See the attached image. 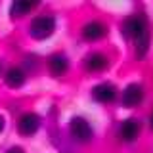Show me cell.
<instances>
[{"label":"cell","mask_w":153,"mask_h":153,"mask_svg":"<svg viewBox=\"0 0 153 153\" xmlns=\"http://www.w3.org/2000/svg\"><path fill=\"white\" fill-rule=\"evenodd\" d=\"M2 130H4V119L0 117V132H2Z\"/></svg>","instance_id":"16"},{"label":"cell","mask_w":153,"mask_h":153,"mask_svg":"<svg viewBox=\"0 0 153 153\" xmlns=\"http://www.w3.org/2000/svg\"><path fill=\"white\" fill-rule=\"evenodd\" d=\"M69 130H71V136L80 143L90 142V138H92V126H90L88 121L82 119V117H73L71 119Z\"/></svg>","instance_id":"3"},{"label":"cell","mask_w":153,"mask_h":153,"mask_svg":"<svg viewBox=\"0 0 153 153\" xmlns=\"http://www.w3.org/2000/svg\"><path fill=\"white\" fill-rule=\"evenodd\" d=\"M48 65H50V71L52 75L56 76H61L67 71V67H69V63H67V57L61 56V54H56L50 57V61H48Z\"/></svg>","instance_id":"10"},{"label":"cell","mask_w":153,"mask_h":153,"mask_svg":"<svg viewBox=\"0 0 153 153\" xmlns=\"http://www.w3.org/2000/svg\"><path fill=\"white\" fill-rule=\"evenodd\" d=\"M6 153H23V149L21 147H12V149H8Z\"/></svg>","instance_id":"14"},{"label":"cell","mask_w":153,"mask_h":153,"mask_svg":"<svg viewBox=\"0 0 153 153\" xmlns=\"http://www.w3.org/2000/svg\"><path fill=\"white\" fill-rule=\"evenodd\" d=\"M0 71H2V65H0Z\"/></svg>","instance_id":"17"},{"label":"cell","mask_w":153,"mask_h":153,"mask_svg":"<svg viewBox=\"0 0 153 153\" xmlns=\"http://www.w3.org/2000/svg\"><path fill=\"white\" fill-rule=\"evenodd\" d=\"M136 42V56L138 57H143L147 54V48H149V33H146V35H142Z\"/></svg>","instance_id":"13"},{"label":"cell","mask_w":153,"mask_h":153,"mask_svg":"<svg viewBox=\"0 0 153 153\" xmlns=\"http://www.w3.org/2000/svg\"><path fill=\"white\" fill-rule=\"evenodd\" d=\"M33 8H36V2H31V0H16L12 4V8H10V13H12V17H21L25 13H29Z\"/></svg>","instance_id":"11"},{"label":"cell","mask_w":153,"mask_h":153,"mask_svg":"<svg viewBox=\"0 0 153 153\" xmlns=\"http://www.w3.org/2000/svg\"><path fill=\"white\" fill-rule=\"evenodd\" d=\"M121 33H123V36L124 38H132V40H138L142 35H146V33H149L147 31V21H146V17L142 16H132V17H128L126 21L123 23V27H121Z\"/></svg>","instance_id":"1"},{"label":"cell","mask_w":153,"mask_h":153,"mask_svg":"<svg viewBox=\"0 0 153 153\" xmlns=\"http://www.w3.org/2000/svg\"><path fill=\"white\" fill-rule=\"evenodd\" d=\"M103 35H105V27L100 21H90V23H86V25L82 27V36L86 38V40H90V42L102 38Z\"/></svg>","instance_id":"8"},{"label":"cell","mask_w":153,"mask_h":153,"mask_svg":"<svg viewBox=\"0 0 153 153\" xmlns=\"http://www.w3.org/2000/svg\"><path fill=\"white\" fill-rule=\"evenodd\" d=\"M142 100H143V88L140 84H128L126 88H124V92H123V103L126 105V107H134V105H138V103H142Z\"/></svg>","instance_id":"5"},{"label":"cell","mask_w":153,"mask_h":153,"mask_svg":"<svg viewBox=\"0 0 153 153\" xmlns=\"http://www.w3.org/2000/svg\"><path fill=\"white\" fill-rule=\"evenodd\" d=\"M84 67L88 71H92V73H96V71H103L105 67H107V57H105L103 54H92V56H88L84 59Z\"/></svg>","instance_id":"9"},{"label":"cell","mask_w":153,"mask_h":153,"mask_svg":"<svg viewBox=\"0 0 153 153\" xmlns=\"http://www.w3.org/2000/svg\"><path fill=\"white\" fill-rule=\"evenodd\" d=\"M38 126H40V119H38L35 113H25L19 119V132H21L23 136L35 134L38 130Z\"/></svg>","instance_id":"7"},{"label":"cell","mask_w":153,"mask_h":153,"mask_svg":"<svg viewBox=\"0 0 153 153\" xmlns=\"http://www.w3.org/2000/svg\"><path fill=\"white\" fill-rule=\"evenodd\" d=\"M149 126H151V130H153V111H151V115H149Z\"/></svg>","instance_id":"15"},{"label":"cell","mask_w":153,"mask_h":153,"mask_svg":"<svg viewBox=\"0 0 153 153\" xmlns=\"http://www.w3.org/2000/svg\"><path fill=\"white\" fill-rule=\"evenodd\" d=\"M56 29V19L52 16H40L36 19H33L31 27H29V33H31L33 38H36V40H44L54 33Z\"/></svg>","instance_id":"2"},{"label":"cell","mask_w":153,"mask_h":153,"mask_svg":"<svg viewBox=\"0 0 153 153\" xmlns=\"http://www.w3.org/2000/svg\"><path fill=\"white\" fill-rule=\"evenodd\" d=\"M92 96L96 102H102V103H109L115 100V96H117V90H115L113 84L109 82H102L98 86H94L92 88Z\"/></svg>","instance_id":"6"},{"label":"cell","mask_w":153,"mask_h":153,"mask_svg":"<svg viewBox=\"0 0 153 153\" xmlns=\"http://www.w3.org/2000/svg\"><path fill=\"white\" fill-rule=\"evenodd\" d=\"M140 134V123L136 119H126L119 126V138L123 142H134Z\"/></svg>","instance_id":"4"},{"label":"cell","mask_w":153,"mask_h":153,"mask_svg":"<svg viewBox=\"0 0 153 153\" xmlns=\"http://www.w3.org/2000/svg\"><path fill=\"white\" fill-rule=\"evenodd\" d=\"M4 80H6V84L10 86V88H19V86L25 82V75H23L21 69L12 67V69L6 73V76H4Z\"/></svg>","instance_id":"12"}]
</instances>
